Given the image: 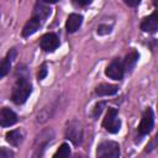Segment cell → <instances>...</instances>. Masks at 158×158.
<instances>
[{
	"label": "cell",
	"instance_id": "obj_19",
	"mask_svg": "<svg viewBox=\"0 0 158 158\" xmlns=\"http://www.w3.org/2000/svg\"><path fill=\"white\" fill-rule=\"evenodd\" d=\"M46 75H47V65L42 64V67L40 69V73H38V79H43Z\"/></svg>",
	"mask_w": 158,
	"mask_h": 158
},
{
	"label": "cell",
	"instance_id": "obj_13",
	"mask_svg": "<svg viewBox=\"0 0 158 158\" xmlns=\"http://www.w3.org/2000/svg\"><path fill=\"white\" fill-rule=\"evenodd\" d=\"M118 90V88L116 85L112 84H100L99 86H96L95 93L100 96H107V95H114L116 94Z\"/></svg>",
	"mask_w": 158,
	"mask_h": 158
},
{
	"label": "cell",
	"instance_id": "obj_12",
	"mask_svg": "<svg viewBox=\"0 0 158 158\" xmlns=\"http://www.w3.org/2000/svg\"><path fill=\"white\" fill-rule=\"evenodd\" d=\"M41 25H42V22H41L40 20H37L36 17L32 16V17L26 22V25L23 26V28H22V36H23V37H28V36L33 35V33L41 27Z\"/></svg>",
	"mask_w": 158,
	"mask_h": 158
},
{
	"label": "cell",
	"instance_id": "obj_23",
	"mask_svg": "<svg viewBox=\"0 0 158 158\" xmlns=\"http://www.w3.org/2000/svg\"><path fill=\"white\" fill-rule=\"evenodd\" d=\"M44 2H47V4H54V2H58L59 0H43Z\"/></svg>",
	"mask_w": 158,
	"mask_h": 158
},
{
	"label": "cell",
	"instance_id": "obj_20",
	"mask_svg": "<svg viewBox=\"0 0 158 158\" xmlns=\"http://www.w3.org/2000/svg\"><path fill=\"white\" fill-rule=\"evenodd\" d=\"M14 156V153L11 151H7L5 148H0V157H11Z\"/></svg>",
	"mask_w": 158,
	"mask_h": 158
},
{
	"label": "cell",
	"instance_id": "obj_9",
	"mask_svg": "<svg viewBox=\"0 0 158 158\" xmlns=\"http://www.w3.org/2000/svg\"><path fill=\"white\" fill-rule=\"evenodd\" d=\"M141 28L144 32H151V33H154L158 30V16H157V11H154L151 16L146 17L142 21Z\"/></svg>",
	"mask_w": 158,
	"mask_h": 158
},
{
	"label": "cell",
	"instance_id": "obj_6",
	"mask_svg": "<svg viewBox=\"0 0 158 158\" xmlns=\"http://www.w3.org/2000/svg\"><path fill=\"white\" fill-rule=\"evenodd\" d=\"M123 70H125V69H123L122 63H121L118 59H115V60H112V62L107 65L105 73H106V75H107L109 78L115 79V80H120V79H122V77H123Z\"/></svg>",
	"mask_w": 158,
	"mask_h": 158
},
{
	"label": "cell",
	"instance_id": "obj_1",
	"mask_svg": "<svg viewBox=\"0 0 158 158\" xmlns=\"http://www.w3.org/2000/svg\"><path fill=\"white\" fill-rule=\"evenodd\" d=\"M31 84L30 81L26 79V78H20L17 79L14 89H12V93H11V99L15 104L20 105V104H23L27 98L30 96L31 94Z\"/></svg>",
	"mask_w": 158,
	"mask_h": 158
},
{
	"label": "cell",
	"instance_id": "obj_11",
	"mask_svg": "<svg viewBox=\"0 0 158 158\" xmlns=\"http://www.w3.org/2000/svg\"><path fill=\"white\" fill-rule=\"evenodd\" d=\"M81 22H83V16L79 15V14H70L67 19V22H65V27H67V31L68 32H75L80 26H81Z\"/></svg>",
	"mask_w": 158,
	"mask_h": 158
},
{
	"label": "cell",
	"instance_id": "obj_2",
	"mask_svg": "<svg viewBox=\"0 0 158 158\" xmlns=\"http://www.w3.org/2000/svg\"><path fill=\"white\" fill-rule=\"evenodd\" d=\"M96 156L100 158H117L120 156V146L114 141H105L98 146Z\"/></svg>",
	"mask_w": 158,
	"mask_h": 158
},
{
	"label": "cell",
	"instance_id": "obj_7",
	"mask_svg": "<svg viewBox=\"0 0 158 158\" xmlns=\"http://www.w3.org/2000/svg\"><path fill=\"white\" fill-rule=\"evenodd\" d=\"M67 137H68L74 144H79V143L81 142L83 131H81L79 123H77V122L69 123V126H68V128H67Z\"/></svg>",
	"mask_w": 158,
	"mask_h": 158
},
{
	"label": "cell",
	"instance_id": "obj_8",
	"mask_svg": "<svg viewBox=\"0 0 158 158\" xmlns=\"http://www.w3.org/2000/svg\"><path fill=\"white\" fill-rule=\"evenodd\" d=\"M16 121H17V116L12 110L7 107H4L0 110V126H4V127L12 126Z\"/></svg>",
	"mask_w": 158,
	"mask_h": 158
},
{
	"label": "cell",
	"instance_id": "obj_16",
	"mask_svg": "<svg viewBox=\"0 0 158 158\" xmlns=\"http://www.w3.org/2000/svg\"><path fill=\"white\" fill-rule=\"evenodd\" d=\"M11 58H12V56L9 53L6 58H4V59L0 60V79L4 78L9 73L10 67H11Z\"/></svg>",
	"mask_w": 158,
	"mask_h": 158
},
{
	"label": "cell",
	"instance_id": "obj_21",
	"mask_svg": "<svg viewBox=\"0 0 158 158\" xmlns=\"http://www.w3.org/2000/svg\"><path fill=\"white\" fill-rule=\"evenodd\" d=\"M125 2H126L128 6H137V5L141 2V0H125Z\"/></svg>",
	"mask_w": 158,
	"mask_h": 158
},
{
	"label": "cell",
	"instance_id": "obj_5",
	"mask_svg": "<svg viewBox=\"0 0 158 158\" xmlns=\"http://www.w3.org/2000/svg\"><path fill=\"white\" fill-rule=\"evenodd\" d=\"M40 46L46 52H52L59 46V38L54 33H46L42 36L40 41Z\"/></svg>",
	"mask_w": 158,
	"mask_h": 158
},
{
	"label": "cell",
	"instance_id": "obj_17",
	"mask_svg": "<svg viewBox=\"0 0 158 158\" xmlns=\"http://www.w3.org/2000/svg\"><path fill=\"white\" fill-rule=\"evenodd\" d=\"M69 156H70V148H69V146L67 143H63L58 148V151L54 153V158H57V157H59V158H67Z\"/></svg>",
	"mask_w": 158,
	"mask_h": 158
},
{
	"label": "cell",
	"instance_id": "obj_4",
	"mask_svg": "<svg viewBox=\"0 0 158 158\" xmlns=\"http://www.w3.org/2000/svg\"><path fill=\"white\" fill-rule=\"evenodd\" d=\"M153 125H154V115H153V111L151 109H147L143 112V116H142L141 122H139V126H138L139 135H142V136L148 135L151 132V130L153 128Z\"/></svg>",
	"mask_w": 158,
	"mask_h": 158
},
{
	"label": "cell",
	"instance_id": "obj_3",
	"mask_svg": "<svg viewBox=\"0 0 158 158\" xmlns=\"http://www.w3.org/2000/svg\"><path fill=\"white\" fill-rule=\"evenodd\" d=\"M102 126L106 128V131L107 132H110V133H116V132H118V130H120V127H121V121L118 120V117H117V111H116V109H114V107H110L109 109V111H107V114H106V116H105V118H104V121H102Z\"/></svg>",
	"mask_w": 158,
	"mask_h": 158
},
{
	"label": "cell",
	"instance_id": "obj_10",
	"mask_svg": "<svg viewBox=\"0 0 158 158\" xmlns=\"http://www.w3.org/2000/svg\"><path fill=\"white\" fill-rule=\"evenodd\" d=\"M51 14V9L44 4V1H37L33 9V17H36L37 20H40L41 22H43L48 15Z\"/></svg>",
	"mask_w": 158,
	"mask_h": 158
},
{
	"label": "cell",
	"instance_id": "obj_18",
	"mask_svg": "<svg viewBox=\"0 0 158 158\" xmlns=\"http://www.w3.org/2000/svg\"><path fill=\"white\" fill-rule=\"evenodd\" d=\"M105 106V104L104 102H100V104H96V106H95V109H94V117H98L101 112H102V107Z\"/></svg>",
	"mask_w": 158,
	"mask_h": 158
},
{
	"label": "cell",
	"instance_id": "obj_22",
	"mask_svg": "<svg viewBox=\"0 0 158 158\" xmlns=\"http://www.w3.org/2000/svg\"><path fill=\"white\" fill-rule=\"evenodd\" d=\"M93 0H75V2L78 5H81V6H85V5H89Z\"/></svg>",
	"mask_w": 158,
	"mask_h": 158
},
{
	"label": "cell",
	"instance_id": "obj_15",
	"mask_svg": "<svg viewBox=\"0 0 158 158\" xmlns=\"http://www.w3.org/2000/svg\"><path fill=\"white\" fill-rule=\"evenodd\" d=\"M138 53L136 52V51H132V52H130L127 56H126V58H125V63H123V69H127V70H131L135 65H136V63H137V60H138Z\"/></svg>",
	"mask_w": 158,
	"mask_h": 158
},
{
	"label": "cell",
	"instance_id": "obj_14",
	"mask_svg": "<svg viewBox=\"0 0 158 158\" xmlns=\"http://www.w3.org/2000/svg\"><path fill=\"white\" fill-rule=\"evenodd\" d=\"M22 138H23V135L20 130H14L6 133V141L12 146H19L22 142Z\"/></svg>",
	"mask_w": 158,
	"mask_h": 158
}]
</instances>
